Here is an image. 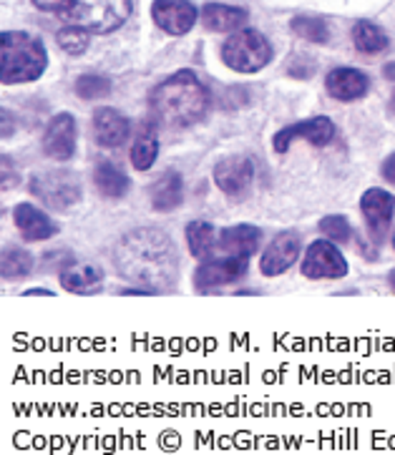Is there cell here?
I'll return each instance as SVG.
<instances>
[{
  "label": "cell",
  "mask_w": 395,
  "mask_h": 455,
  "mask_svg": "<svg viewBox=\"0 0 395 455\" xmlns=\"http://www.w3.org/2000/svg\"><path fill=\"white\" fill-rule=\"evenodd\" d=\"M131 16V0H74L64 18L89 33H111Z\"/></svg>",
  "instance_id": "4"
},
{
  "label": "cell",
  "mask_w": 395,
  "mask_h": 455,
  "mask_svg": "<svg viewBox=\"0 0 395 455\" xmlns=\"http://www.w3.org/2000/svg\"><path fill=\"white\" fill-rule=\"evenodd\" d=\"M94 184L96 189L104 194V197H109V199H124L128 194V189H131V181H128V176L116 164H111V161H101L98 166L94 169Z\"/></svg>",
  "instance_id": "21"
},
{
  "label": "cell",
  "mask_w": 395,
  "mask_h": 455,
  "mask_svg": "<svg viewBox=\"0 0 395 455\" xmlns=\"http://www.w3.org/2000/svg\"><path fill=\"white\" fill-rule=\"evenodd\" d=\"M94 136L96 142L106 149H119L131 136V124L124 113L116 109L94 111Z\"/></svg>",
  "instance_id": "15"
},
{
  "label": "cell",
  "mask_w": 395,
  "mask_h": 455,
  "mask_svg": "<svg viewBox=\"0 0 395 455\" xmlns=\"http://www.w3.org/2000/svg\"><path fill=\"white\" fill-rule=\"evenodd\" d=\"M13 221H16L18 232L28 242H43V239L56 236V232H58L46 212H41L38 206L28 204V202H23L13 209Z\"/></svg>",
  "instance_id": "16"
},
{
  "label": "cell",
  "mask_w": 395,
  "mask_h": 455,
  "mask_svg": "<svg viewBox=\"0 0 395 455\" xmlns=\"http://www.w3.org/2000/svg\"><path fill=\"white\" fill-rule=\"evenodd\" d=\"M393 247H395V236H393Z\"/></svg>",
  "instance_id": "38"
},
{
  "label": "cell",
  "mask_w": 395,
  "mask_h": 455,
  "mask_svg": "<svg viewBox=\"0 0 395 455\" xmlns=\"http://www.w3.org/2000/svg\"><path fill=\"white\" fill-rule=\"evenodd\" d=\"M325 89L337 101H355V98H363L368 94L370 79L358 68H335L325 81Z\"/></svg>",
  "instance_id": "17"
},
{
  "label": "cell",
  "mask_w": 395,
  "mask_h": 455,
  "mask_svg": "<svg viewBox=\"0 0 395 455\" xmlns=\"http://www.w3.org/2000/svg\"><path fill=\"white\" fill-rule=\"evenodd\" d=\"M149 106L159 124L187 128L205 119L209 111V91L191 71H176L151 91Z\"/></svg>",
  "instance_id": "2"
},
{
  "label": "cell",
  "mask_w": 395,
  "mask_h": 455,
  "mask_svg": "<svg viewBox=\"0 0 395 455\" xmlns=\"http://www.w3.org/2000/svg\"><path fill=\"white\" fill-rule=\"evenodd\" d=\"M43 151L56 161H68L76 154V119L71 113H56L43 134Z\"/></svg>",
  "instance_id": "12"
},
{
  "label": "cell",
  "mask_w": 395,
  "mask_h": 455,
  "mask_svg": "<svg viewBox=\"0 0 395 455\" xmlns=\"http://www.w3.org/2000/svg\"><path fill=\"white\" fill-rule=\"evenodd\" d=\"M33 269V257L31 251L23 250V247H5L3 257H0V274L3 280H23L28 277Z\"/></svg>",
  "instance_id": "26"
},
{
  "label": "cell",
  "mask_w": 395,
  "mask_h": 455,
  "mask_svg": "<svg viewBox=\"0 0 395 455\" xmlns=\"http://www.w3.org/2000/svg\"><path fill=\"white\" fill-rule=\"evenodd\" d=\"M74 0H33V5L38 11H48V13H66L71 8Z\"/></svg>",
  "instance_id": "32"
},
{
  "label": "cell",
  "mask_w": 395,
  "mask_h": 455,
  "mask_svg": "<svg viewBox=\"0 0 395 455\" xmlns=\"http://www.w3.org/2000/svg\"><path fill=\"white\" fill-rule=\"evenodd\" d=\"M23 295H26V297H50L53 292H50V289H41V287H31V289H26Z\"/></svg>",
  "instance_id": "34"
},
{
  "label": "cell",
  "mask_w": 395,
  "mask_h": 455,
  "mask_svg": "<svg viewBox=\"0 0 395 455\" xmlns=\"http://www.w3.org/2000/svg\"><path fill=\"white\" fill-rule=\"evenodd\" d=\"M149 199L157 212H172L184 202V179L179 172H164L157 181L149 187Z\"/></svg>",
  "instance_id": "18"
},
{
  "label": "cell",
  "mask_w": 395,
  "mask_h": 455,
  "mask_svg": "<svg viewBox=\"0 0 395 455\" xmlns=\"http://www.w3.org/2000/svg\"><path fill=\"white\" fill-rule=\"evenodd\" d=\"M352 43H355V48H358L360 53L376 56V53H383L385 48L391 46V38H388V33L383 31L380 26H376V23L360 20V23H355V28H352Z\"/></svg>",
  "instance_id": "24"
},
{
  "label": "cell",
  "mask_w": 395,
  "mask_h": 455,
  "mask_svg": "<svg viewBox=\"0 0 395 455\" xmlns=\"http://www.w3.org/2000/svg\"><path fill=\"white\" fill-rule=\"evenodd\" d=\"M290 26H292V31L298 33L300 38H305V41H313V43H325V41L330 38V28H328V23H325V20H320V18L300 16V18H295Z\"/></svg>",
  "instance_id": "27"
},
{
  "label": "cell",
  "mask_w": 395,
  "mask_h": 455,
  "mask_svg": "<svg viewBox=\"0 0 395 455\" xmlns=\"http://www.w3.org/2000/svg\"><path fill=\"white\" fill-rule=\"evenodd\" d=\"M391 284H393V289H395V269H393V274H391Z\"/></svg>",
  "instance_id": "37"
},
{
  "label": "cell",
  "mask_w": 395,
  "mask_h": 455,
  "mask_svg": "<svg viewBox=\"0 0 395 455\" xmlns=\"http://www.w3.org/2000/svg\"><path fill=\"white\" fill-rule=\"evenodd\" d=\"M259 239H262V232L257 227L237 224V227L221 229L220 247L224 254H232V257H252L259 247Z\"/></svg>",
  "instance_id": "19"
},
{
  "label": "cell",
  "mask_w": 395,
  "mask_h": 455,
  "mask_svg": "<svg viewBox=\"0 0 395 455\" xmlns=\"http://www.w3.org/2000/svg\"><path fill=\"white\" fill-rule=\"evenodd\" d=\"M320 232L328 236L330 242H350L352 239V227L340 214H332V217H325L320 221Z\"/></svg>",
  "instance_id": "30"
},
{
  "label": "cell",
  "mask_w": 395,
  "mask_h": 455,
  "mask_svg": "<svg viewBox=\"0 0 395 455\" xmlns=\"http://www.w3.org/2000/svg\"><path fill=\"white\" fill-rule=\"evenodd\" d=\"M383 176H385V181L395 184V154H391L383 161Z\"/></svg>",
  "instance_id": "33"
},
{
  "label": "cell",
  "mask_w": 395,
  "mask_h": 455,
  "mask_svg": "<svg viewBox=\"0 0 395 455\" xmlns=\"http://www.w3.org/2000/svg\"><path fill=\"white\" fill-rule=\"evenodd\" d=\"M76 94L81 98H89V101L106 98L111 94V81L104 79V76H96V73H86V76H81L76 81Z\"/></svg>",
  "instance_id": "29"
},
{
  "label": "cell",
  "mask_w": 395,
  "mask_h": 455,
  "mask_svg": "<svg viewBox=\"0 0 395 455\" xmlns=\"http://www.w3.org/2000/svg\"><path fill=\"white\" fill-rule=\"evenodd\" d=\"M391 109H393V113H395V91H393V98H391Z\"/></svg>",
  "instance_id": "36"
},
{
  "label": "cell",
  "mask_w": 395,
  "mask_h": 455,
  "mask_svg": "<svg viewBox=\"0 0 395 455\" xmlns=\"http://www.w3.org/2000/svg\"><path fill=\"white\" fill-rule=\"evenodd\" d=\"M332 136H335V126H332L330 119L328 116H315V119L298 121V124L280 128L272 136V149L277 154H285V151H290L292 142H298V139H305V142L315 143V146H325L328 142H332Z\"/></svg>",
  "instance_id": "9"
},
{
  "label": "cell",
  "mask_w": 395,
  "mask_h": 455,
  "mask_svg": "<svg viewBox=\"0 0 395 455\" xmlns=\"http://www.w3.org/2000/svg\"><path fill=\"white\" fill-rule=\"evenodd\" d=\"M254 181V164L247 157L221 158L214 166V184L229 197V199H244L250 194Z\"/></svg>",
  "instance_id": "10"
},
{
  "label": "cell",
  "mask_w": 395,
  "mask_h": 455,
  "mask_svg": "<svg viewBox=\"0 0 395 455\" xmlns=\"http://www.w3.org/2000/svg\"><path fill=\"white\" fill-rule=\"evenodd\" d=\"M104 280L101 269L94 267V265H68L61 272V284L68 292H79V295H86V292H94L98 289V284Z\"/></svg>",
  "instance_id": "23"
},
{
  "label": "cell",
  "mask_w": 395,
  "mask_h": 455,
  "mask_svg": "<svg viewBox=\"0 0 395 455\" xmlns=\"http://www.w3.org/2000/svg\"><path fill=\"white\" fill-rule=\"evenodd\" d=\"M290 73L295 76V79H307V76H313L315 73V63L307 61L305 56H295V58H290Z\"/></svg>",
  "instance_id": "31"
},
{
  "label": "cell",
  "mask_w": 395,
  "mask_h": 455,
  "mask_svg": "<svg viewBox=\"0 0 395 455\" xmlns=\"http://www.w3.org/2000/svg\"><path fill=\"white\" fill-rule=\"evenodd\" d=\"M28 189L38 202H43L56 212H66L81 202V179L66 169L33 174Z\"/></svg>",
  "instance_id": "6"
},
{
  "label": "cell",
  "mask_w": 395,
  "mask_h": 455,
  "mask_svg": "<svg viewBox=\"0 0 395 455\" xmlns=\"http://www.w3.org/2000/svg\"><path fill=\"white\" fill-rule=\"evenodd\" d=\"M113 262L127 280L157 292V287L174 282L179 254L167 232L142 227L119 239Z\"/></svg>",
  "instance_id": "1"
},
{
  "label": "cell",
  "mask_w": 395,
  "mask_h": 455,
  "mask_svg": "<svg viewBox=\"0 0 395 455\" xmlns=\"http://www.w3.org/2000/svg\"><path fill=\"white\" fill-rule=\"evenodd\" d=\"M300 236L292 235V232H283L277 235L267 244V250L262 251V259H259V269L265 277H277V274H285L287 269L292 267L300 257Z\"/></svg>",
  "instance_id": "13"
},
{
  "label": "cell",
  "mask_w": 395,
  "mask_h": 455,
  "mask_svg": "<svg viewBox=\"0 0 395 455\" xmlns=\"http://www.w3.org/2000/svg\"><path fill=\"white\" fill-rule=\"evenodd\" d=\"M224 63L237 73H257L272 61V46L259 31H235L221 46Z\"/></svg>",
  "instance_id": "5"
},
{
  "label": "cell",
  "mask_w": 395,
  "mask_h": 455,
  "mask_svg": "<svg viewBox=\"0 0 395 455\" xmlns=\"http://www.w3.org/2000/svg\"><path fill=\"white\" fill-rule=\"evenodd\" d=\"M46 66V48L35 35L23 31L0 33V81L5 86L41 79Z\"/></svg>",
  "instance_id": "3"
},
{
  "label": "cell",
  "mask_w": 395,
  "mask_h": 455,
  "mask_svg": "<svg viewBox=\"0 0 395 455\" xmlns=\"http://www.w3.org/2000/svg\"><path fill=\"white\" fill-rule=\"evenodd\" d=\"M184 235H187V244H190L191 257H197V259H206L214 251V247H217L214 227L209 221H190L187 229H184Z\"/></svg>",
  "instance_id": "25"
},
{
  "label": "cell",
  "mask_w": 395,
  "mask_h": 455,
  "mask_svg": "<svg viewBox=\"0 0 395 455\" xmlns=\"http://www.w3.org/2000/svg\"><path fill=\"white\" fill-rule=\"evenodd\" d=\"M151 18L169 35H184L197 23V8L191 0H154Z\"/></svg>",
  "instance_id": "11"
},
{
  "label": "cell",
  "mask_w": 395,
  "mask_h": 455,
  "mask_svg": "<svg viewBox=\"0 0 395 455\" xmlns=\"http://www.w3.org/2000/svg\"><path fill=\"white\" fill-rule=\"evenodd\" d=\"M360 209L368 221V229L376 239H383L391 229V221L395 214V199L393 194H388L385 189H368L360 199Z\"/></svg>",
  "instance_id": "14"
},
{
  "label": "cell",
  "mask_w": 395,
  "mask_h": 455,
  "mask_svg": "<svg viewBox=\"0 0 395 455\" xmlns=\"http://www.w3.org/2000/svg\"><path fill=\"white\" fill-rule=\"evenodd\" d=\"M159 157V136L157 128L151 124H143L131 143V164L139 172H149Z\"/></svg>",
  "instance_id": "22"
},
{
  "label": "cell",
  "mask_w": 395,
  "mask_h": 455,
  "mask_svg": "<svg viewBox=\"0 0 395 455\" xmlns=\"http://www.w3.org/2000/svg\"><path fill=\"white\" fill-rule=\"evenodd\" d=\"M202 20L206 28L214 33L237 31L247 23V11L235 5H221V3H206L202 8Z\"/></svg>",
  "instance_id": "20"
},
{
  "label": "cell",
  "mask_w": 395,
  "mask_h": 455,
  "mask_svg": "<svg viewBox=\"0 0 395 455\" xmlns=\"http://www.w3.org/2000/svg\"><path fill=\"white\" fill-rule=\"evenodd\" d=\"M302 274L307 280H340L348 274V262L343 251L328 239L313 242L302 257Z\"/></svg>",
  "instance_id": "7"
},
{
  "label": "cell",
  "mask_w": 395,
  "mask_h": 455,
  "mask_svg": "<svg viewBox=\"0 0 395 455\" xmlns=\"http://www.w3.org/2000/svg\"><path fill=\"white\" fill-rule=\"evenodd\" d=\"M250 267V257H221V259H205L197 272H194V287L199 292H209V289H217L224 284H232L242 280L247 274Z\"/></svg>",
  "instance_id": "8"
},
{
  "label": "cell",
  "mask_w": 395,
  "mask_h": 455,
  "mask_svg": "<svg viewBox=\"0 0 395 455\" xmlns=\"http://www.w3.org/2000/svg\"><path fill=\"white\" fill-rule=\"evenodd\" d=\"M56 41H58V46L64 48L66 53L81 56L89 48V31L81 28V26H66V28L56 33Z\"/></svg>",
  "instance_id": "28"
},
{
  "label": "cell",
  "mask_w": 395,
  "mask_h": 455,
  "mask_svg": "<svg viewBox=\"0 0 395 455\" xmlns=\"http://www.w3.org/2000/svg\"><path fill=\"white\" fill-rule=\"evenodd\" d=\"M383 73H385V79L388 81H395V61L388 63V66L383 68Z\"/></svg>",
  "instance_id": "35"
}]
</instances>
